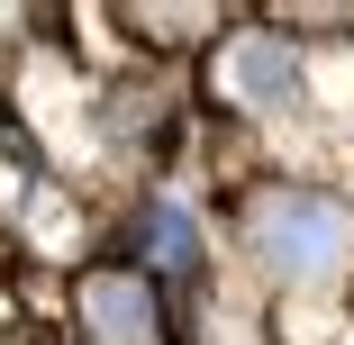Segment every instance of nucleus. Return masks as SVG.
<instances>
[{
	"label": "nucleus",
	"instance_id": "4",
	"mask_svg": "<svg viewBox=\"0 0 354 345\" xmlns=\"http://www.w3.org/2000/svg\"><path fill=\"white\" fill-rule=\"evenodd\" d=\"M146 236H155V254L173 263V282H191V272H200V227H191V209H173V200H164V209L146 218Z\"/></svg>",
	"mask_w": 354,
	"mask_h": 345
},
{
	"label": "nucleus",
	"instance_id": "2",
	"mask_svg": "<svg viewBox=\"0 0 354 345\" xmlns=\"http://www.w3.org/2000/svg\"><path fill=\"white\" fill-rule=\"evenodd\" d=\"M209 73H218V100H236V109H291L300 100V46H281V37H227Z\"/></svg>",
	"mask_w": 354,
	"mask_h": 345
},
{
	"label": "nucleus",
	"instance_id": "3",
	"mask_svg": "<svg viewBox=\"0 0 354 345\" xmlns=\"http://www.w3.org/2000/svg\"><path fill=\"white\" fill-rule=\"evenodd\" d=\"M82 327H91V345H155V282L146 272H91Z\"/></svg>",
	"mask_w": 354,
	"mask_h": 345
},
{
	"label": "nucleus",
	"instance_id": "5",
	"mask_svg": "<svg viewBox=\"0 0 354 345\" xmlns=\"http://www.w3.org/2000/svg\"><path fill=\"white\" fill-rule=\"evenodd\" d=\"M136 28L146 37H191V28H209L200 10H136Z\"/></svg>",
	"mask_w": 354,
	"mask_h": 345
},
{
	"label": "nucleus",
	"instance_id": "1",
	"mask_svg": "<svg viewBox=\"0 0 354 345\" xmlns=\"http://www.w3.org/2000/svg\"><path fill=\"white\" fill-rule=\"evenodd\" d=\"M245 245L272 282H336L354 263V218L345 200H318V191H263L245 218Z\"/></svg>",
	"mask_w": 354,
	"mask_h": 345
}]
</instances>
